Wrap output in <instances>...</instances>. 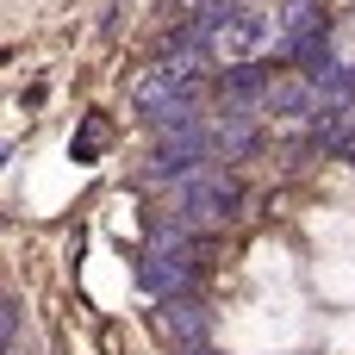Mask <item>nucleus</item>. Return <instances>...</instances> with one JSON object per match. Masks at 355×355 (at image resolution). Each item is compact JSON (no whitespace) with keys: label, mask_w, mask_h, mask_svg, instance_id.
<instances>
[{"label":"nucleus","mask_w":355,"mask_h":355,"mask_svg":"<svg viewBox=\"0 0 355 355\" xmlns=\"http://www.w3.org/2000/svg\"><path fill=\"white\" fill-rule=\"evenodd\" d=\"M100 144H106V125H100V119H94V125H87V131H81V144H75V162H87V156H94V150H100Z\"/></svg>","instance_id":"10"},{"label":"nucleus","mask_w":355,"mask_h":355,"mask_svg":"<svg viewBox=\"0 0 355 355\" xmlns=\"http://www.w3.org/2000/svg\"><path fill=\"white\" fill-rule=\"evenodd\" d=\"M162 337L181 355H206V343H212V312H206V300H193V293L162 300Z\"/></svg>","instance_id":"5"},{"label":"nucleus","mask_w":355,"mask_h":355,"mask_svg":"<svg viewBox=\"0 0 355 355\" xmlns=\"http://www.w3.org/2000/svg\"><path fill=\"white\" fill-rule=\"evenodd\" d=\"M268 112L275 119H318L324 112V87H318V75H306V69H293V75H275V87H268Z\"/></svg>","instance_id":"6"},{"label":"nucleus","mask_w":355,"mask_h":355,"mask_svg":"<svg viewBox=\"0 0 355 355\" xmlns=\"http://www.w3.org/2000/svg\"><path fill=\"white\" fill-rule=\"evenodd\" d=\"M193 275H200V250H193V231L175 218V225H156V237H150V250L137 256V281L150 287V293H162V300H181L187 287H193Z\"/></svg>","instance_id":"2"},{"label":"nucleus","mask_w":355,"mask_h":355,"mask_svg":"<svg viewBox=\"0 0 355 355\" xmlns=\"http://www.w3.org/2000/svg\"><path fill=\"white\" fill-rule=\"evenodd\" d=\"M318 87H324V106H355V62H324Z\"/></svg>","instance_id":"9"},{"label":"nucleus","mask_w":355,"mask_h":355,"mask_svg":"<svg viewBox=\"0 0 355 355\" xmlns=\"http://www.w3.org/2000/svg\"><path fill=\"white\" fill-rule=\"evenodd\" d=\"M187 25L200 31V44L212 50V62H225V69L250 62V56L268 44V12H256L250 0H212V6L193 12Z\"/></svg>","instance_id":"1"},{"label":"nucleus","mask_w":355,"mask_h":355,"mask_svg":"<svg viewBox=\"0 0 355 355\" xmlns=\"http://www.w3.org/2000/svg\"><path fill=\"white\" fill-rule=\"evenodd\" d=\"M275 31H281V44H300V37L324 31V6H318V0H287L281 19H275Z\"/></svg>","instance_id":"8"},{"label":"nucleus","mask_w":355,"mask_h":355,"mask_svg":"<svg viewBox=\"0 0 355 355\" xmlns=\"http://www.w3.org/2000/svg\"><path fill=\"white\" fill-rule=\"evenodd\" d=\"M237 181L225 175V168H200L193 181H181L175 187V218L193 231V237H212V231H225L231 218H237Z\"/></svg>","instance_id":"3"},{"label":"nucleus","mask_w":355,"mask_h":355,"mask_svg":"<svg viewBox=\"0 0 355 355\" xmlns=\"http://www.w3.org/2000/svg\"><path fill=\"white\" fill-rule=\"evenodd\" d=\"M0 337H6V343H19V300H6V306H0Z\"/></svg>","instance_id":"11"},{"label":"nucleus","mask_w":355,"mask_h":355,"mask_svg":"<svg viewBox=\"0 0 355 355\" xmlns=\"http://www.w3.org/2000/svg\"><path fill=\"white\" fill-rule=\"evenodd\" d=\"M131 100H137V112L156 125V137H168V131H193V125H206L200 119V87H181V81H168L162 69H150V75H137V87H131Z\"/></svg>","instance_id":"4"},{"label":"nucleus","mask_w":355,"mask_h":355,"mask_svg":"<svg viewBox=\"0 0 355 355\" xmlns=\"http://www.w3.org/2000/svg\"><path fill=\"white\" fill-rule=\"evenodd\" d=\"M206 131H212V156H225V162L256 150V112H218Z\"/></svg>","instance_id":"7"}]
</instances>
